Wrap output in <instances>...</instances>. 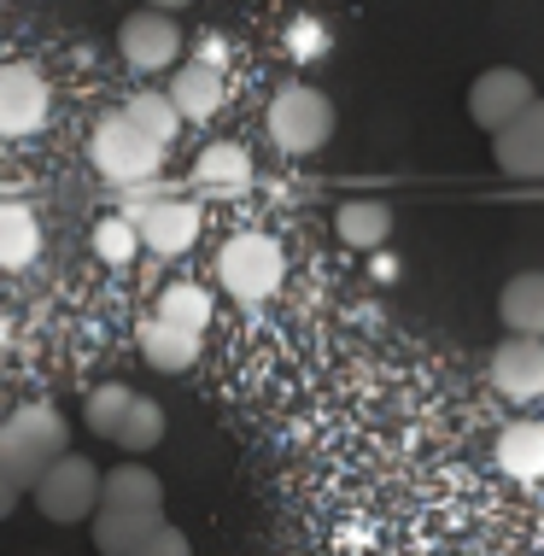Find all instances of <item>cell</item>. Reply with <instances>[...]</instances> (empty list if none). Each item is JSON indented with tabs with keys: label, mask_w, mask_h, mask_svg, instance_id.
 <instances>
[{
	"label": "cell",
	"mask_w": 544,
	"mask_h": 556,
	"mask_svg": "<svg viewBox=\"0 0 544 556\" xmlns=\"http://www.w3.org/2000/svg\"><path fill=\"white\" fill-rule=\"evenodd\" d=\"M71 451V433H65V416L53 404H18V410L0 422V469H7L18 486L29 492L41 480V469Z\"/></svg>",
	"instance_id": "cell-1"
},
{
	"label": "cell",
	"mask_w": 544,
	"mask_h": 556,
	"mask_svg": "<svg viewBox=\"0 0 544 556\" xmlns=\"http://www.w3.org/2000/svg\"><path fill=\"white\" fill-rule=\"evenodd\" d=\"M88 159H94V170L112 188H141V182H153V176H159L164 141H153V135L135 124L129 112H112V117H100V124H94V135H88Z\"/></svg>",
	"instance_id": "cell-2"
},
{
	"label": "cell",
	"mask_w": 544,
	"mask_h": 556,
	"mask_svg": "<svg viewBox=\"0 0 544 556\" xmlns=\"http://www.w3.org/2000/svg\"><path fill=\"white\" fill-rule=\"evenodd\" d=\"M264 124H269V141H276L281 153L305 159L316 147H328V135H334V100L311 83H287V88H276Z\"/></svg>",
	"instance_id": "cell-3"
},
{
	"label": "cell",
	"mask_w": 544,
	"mask_h": 556,
	"mask_svg": "<svg viewBox=\"0 0 544 556\" xmlns=\"http://www.w3.org/2000/svg\"><path fill=\"white\" fill-rule=\"evenodd\" d=\"M217 281H223V293L240 299V305H264V299L287 281V258L269 235H235L229 247L217 252Z\"/></svg>",
	"instance_id": "cell-4"
},
{
	"label": "cell",
	"mask_w": 544,
	"mask_h": 556,
	"mask_svg": "<svg viewBox=\"0 0 544 556\" xmlns=\"http://www.w3.org/2000/svg\"><path fill=\"white\" fill-rule=\"evenodd\" d=\"M100 469L88 457H77V451H59V457L41 469V480L29 486V498H36V509L48 521H88L100 509Z\"/></svg>",
	"instance_id": "cell-5"
},
{
	"label": "cell",
	"mask_w": 544,
	"mask_h": 556,
	"mask_svg": "<svg viewBox=\"0 0 544 556\" xmlns=\"http://www.w3.org/2000/svg\"><path fill=\"white\" fill-rule=\"evenodd\" d=\"M117 53H124V65L135 77H153V71H170L181 59V29H176L170 12L141 7L117 24Z\"/></svg>",
	"instance_id": "cell-6"
},
{
	"label": "cell",
	"mask_w": 544,
	"mask_h": 556,
	"mask_svg": "<svg viewBox=\"0 0 544 556\" xmlns=\"http://www.w3.org/2000/svg\"><path fill=\"white\" fill-rule=\"evenodd\" d=\"M53 112V88L36 65H0V135L7 141H24L48 124Z\"/></svg>",
	"instance_id": "cell-7"
},
{
	"label": "cell",
	"mask_w": 544,
	"mask_h": 556,
	"mask_svg": "<svg viewBox=\"0 0 544 556\" xmlns=\"http://www.w3.org/2000/svg\"><path fill=\"white\" fill-rule=\"evenodd\" d=\"M533 100L539 94H533V77H527V71L492 65V71H480V77H475V88H468V117H475L486 135H497L516 112L533 106Z\"/></svg>",
	"instance_id": "cell-8"
},
{
	"label": "cell",
	"mask_w": 544,
	"mask_h": 556,
	"mask_svg": "<svg viewBox=\"0 0 544 556\" xmlns=\"http://www.w3.org/2000/svg\"><path fill=\"white\" fill-rule=\"evenodd\" d=\"M492 159L516 182H544V100H533L492 135Z\"/></svg>",
	"instance_id": "cell-9"
},
{
	"label": "cell",
	"mask_w": 544,
	"mask_h": 556,
	"mask_svg": "<svg viewBox=\"0 0 544 556\" xmlns=\"http://www.w3.org/2000/svg\"><path fill=\"white\" fill-rule=\"evenodd\" d=\"M492 387H497V393H504L509 404H533V399H544V340H533V334H509V340L492 352Z\"/></svg>",
	"instance_id": "cell-10"
},
{
	"label": "cell",
	"mask_w": 544,
	"mask_h": 556,
	"mask_svg": "<svg viewBox=\"0 0 544 556\" xmlns=\"http://www.w3.org/2000/svg\"><path fill=\"white\" fill-rule=\"evenodd\" d=\"M193 240H200V205H193V200H170V193L147 200V212H141V247L147 252H159V258H181Z\"/></svg>",
	"instance_id": "cell-11"
},
{
	"label": "cell",
	"mask_w": 544,
	"mask_h": 556,
	"mask_svg": "<svg viewBox=\"0 0 544 556\" xmlns=\"http://www.w3.org/2000/svg\"><path fill=\"white\" fill-rule=\"evenodd\" d=\"M88 521H94V533H88V539H94L100 556H124V551H135L164 521V504H112V498H100V509Z\"/></svg>",
	"instance_id": "cell-12"
},
{
	"label": "cell",
	"mask_w": 544,
	"mask_h": 556,
	"mask_svg": "<svg viewBox=\"0 0 544 556\" xmlns=\"http://www.w3.org/2000/svg\"><path fill=\"white\" fill-rule=\"evenodd\" d=\"M164 94L176 100V112L188 117V124H205V117L223 112V65H211V59H188V65L170 71V88Z\"/></svg>",
	"instance_id": "cell-13"
},
{
	"label": "cell",
	"mask_w": 544,
	"mask_h": 556,
	"mask_svg": "<svg viewBox=\"0 0 544 556\" xmlns=\"http://www.w3.org/2000/svg\"><path fill=\"white\" fill-rule=\"evenodd\" d=\"M497 317H504L509 334L544 340V269H521V276L504 281V293H497Z\"/></svg>",
	"instance_id": "cell-14"
},
{
	"label": "cell",
	"mask_w": 544,
	"mask_h": 556,
	"mask_svg": "<svg viewBox=\"0 0 544 556\" xmlns=\"http://www.w3.org/2000/svg\"><path fill=\"white\" fill-rule=\"evenodd\" d=\"M193 188L205 193H240L252 188V153L235 141H211L200 159H193Z\"/></svg>",
	"instance_id": "cell-15"
},
{
	"label": "cell",
	"mask_w": 544,
	"mask_h": 556,
	"mask_svg": "<svg viewBox=\"0 0 544 556\" xmlns=\"http://www.w3.org/2000/svg\"><path fill=\"white\" fill-rule=\"evenodd\" d=\"M141 357L159 375H188L193 364H200V334H188V328L153 317V323L141 328Z\"/></svg>",
	"instance_id": "cell-16"
},
{
	"label": "cell",
	"mask_w": 544,
	"mask_h": 556,
	"mask_svg": "<svg viewBox=\"0 0 544 556\" xmlns=\"http://www.w3.org/2000/svg\"><path fill=\"white\" fill-rule=\"evenodd\" d=\"M492 457L509 480H539L544 475V422H509L497 433Z\"/></svg>",
	"instance_id": "cell-17"
},
{
	"label": "cell",
	"mask_w": 544,
	"mask_h": 556,
	"mask_svg": "<svg viewBox=\"0 0 544 556\" xmlns=\"http://www.w3.org/2000/svg\"><path fill=\"white\" fill-rule=\"evenodd\" d=\"M334 235H340L352 252L387 247V235H392V205H381V200H352V205H340V212H334Z\"/></svg>",
	"instance_id": "cell-18"
},
{
	"label": "cell",
	"mask_w": 544,
	"mask_h": 556,
	"mask_svg": "<svg viewBox=\"0 0 544 556\" xmlns=\"http://www.w3.org/2000/svg\"><path fill=\"white\" fill-rule=\"evenodd\" d=\"M41 252V223L29 205H0V269H29Z\"/></svg>",
	"instance_id": "cell-19"
},
{
	"label": "cell",
	"mask_w": 544,
	"mask_h": 556,
	"mask_svg": "<svg viewBox=\"0 0 544 556\" xmlns=\"http://www.w3.org/2000/svg\"><path fill=\"white\" fill-rule=\"evenodd\" d=\"M164 428H170V416H164V404H159V399H141V393H135L129 416L117 422V433H112V440L124 445L129 457H147L153 445H164Z\"/></svg>",
	"instance_id": "cell-20"
},
{
	"label": "cell",
	"mask_w": 544,
	"mask_h": 556,
	"mask_svg": "<svg viewBox=\"0 0 544 556\" xmlns=\"http://www.w3.org/2000/svg\"><path fill=\"white\" fill-rule=\"evenodd\" d=\"M124 112H129L147 135H153V141H164V147H170L176 135H181V124H188V117L176 112V100H170V94H159V88H141V94H135Z\"/></svg>",
	"instance_id": "cell-21"
},
{
	"label": "cell",
	"mask_w": 544,
	"mask_h": 556,
	"mask_svg": "<svg viewBox=\"0 0 544 556\" xmlns=\"http://www.w3.org/2000/svg\"><path fill=\"white\" fill-rule=\"evenodd\" d=\"M159 317L188 328V334H205L211 328V293L193 288V281H176V288H164V299H159Z\"/></svg>",
	"instance_id": "cell-22"
},
{
	"label": "cell",
	"mask_w": 544,
	"mask_h": 556,
	"mask_svg": "<svg viewBox=\"0 0 544 556\" xmlns=\"http://www.w3.org/2000/svg\"><path fill=\"white\" fill-rule=\"evenodd\" d=\"M100 498H112V504H164V480L153 469H141V463H124V469H112L100 480Z\"/></svg>",
	"instance_id": "cell-23"
},
{
	"label": "cell",
	"mask_w": 544,
	"mask_h": 556,
	"mask_svg": "<svg viewBox=\"0 0 544 556\" xmlns=\"http://www.w3.org/2000/svg\"><path fill=\"white\" fill-rule=\"evenodd\" d=\"M94 252H100V264H129L135 252H141V223H135L129 212H117V217H100L94 223Z\"/></svg>",
	"instance_id": "cell-24"
},
{
	"label": "cell",
	"mask_w": 544,
	"mask_h": 556,
	"mask_svg": "<svg viewBox=\"0 0 544 556\" xmlns=\"http://www.w3.org/2000/svg\"><path fill=\"white\" fill-rule=\"evenodd\" d=\"M129 404H135V393H129V387H117V381L94 387V393H88V428H94L100 440H112V433H117V422L129 416Z\"/></svg>",
	"instance_id": "cell-25"
},
{
	"label": "cell",
	"mask_w": 544,
	"mask_h": 556,
	"mask_svg": "<svg viewBox=\"0 0 544 556\" xmlns=\"http://www.w3.org/2000/svg\"><path fill=\"white\" fill-rule=\"evenodd\" d=\"M124 556H193V545H188V533H176L170 521H159V528L147 533L135 551H124Z\"/></svg>",
	"instance_id": "cell-26"
},
{
	"label": "cell",
	"mask_w": 544,
	"mask_h": 556,
	"mask_svg": "<svg viewBox=\"0 0 544 556\" xmlns=\"http://www.w3.org/2000/svg\"><path fill=\"white\" fill-rule=\"evenodd\" d=\"M287 41H293V53H316V48H322L328 36H322V29H316V24H299L293 36H287Z\"/></svg>",
	"instance_id": "cell-27"
},
{
	"label": "cell",
	"mask_w": 544,
	"mask_h": 556,
	"mask_svg": "<svg viewBox=\"0 0 544 556\" xmlns=\"http://www.w3.org/2000/svg\"><path fill=\"white\" fill-rule=\"evenodd\" d=\"M18 498H24V486H18V480H12L7 469H0V521H7L12 509H18Z\"/></svg>",
	"instance_id": "cell-28"
},
{
	"label": "cell",
	"mask_w": 544,
	"mask_h": 556,
	"mask_svg": "<svg viewBox=\"0 0 544 556\" xmlns=\"http://www.w3.org/2000/svg\"><path fill=\"white\" fill-rule=\"evenodd\" d=\"M141 7H159V12H181V7H193V0H141Z\"/></svg>",
	"instance_id": "cell-29"
}]
</instances>
